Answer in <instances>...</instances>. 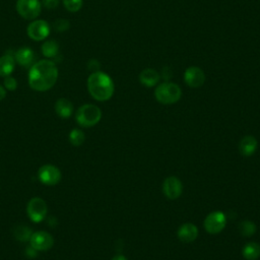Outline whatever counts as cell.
I'll list each match as a JSON object with an SVG mask.
<instances>
[{
	"label": "cell",
	"instance_id": "27",
	"mask_svg": "<svg viewBox=\"0 0 260 260\" xmlns=\"http://www.w3.org/2000/svg\"><path fill=\"white\" fill-rule=\"evenodd\" d=\"M60 0H42L43 6L48 10H54L59 6Z\"/></svg>",
	"mask_w": 260,
	"mask_h": 260
},
{
	"label": "cell",
	"instance_id": "25",
	"mask_svg": "<svg viewBox=\"0 0 260 260\" xmlns=\"http://www.w3.org/2000/svg\"><path fill=\"white\" fill-rule=\"evenodd\" d=\"M69 22L67 20H63V19H59L54 23V29L59 32V33H63L65 31H67L69 29Z\"/></svg>",
	"mask_w": 260,
	"mask_h": 260
},
{
	"label": "cell",
	"instance_id": "21",
	"mask_svg": "<svg viewBox=\"0 0 260 260\" xmlns=\"http://www.w3.org/2000/svg\"><path fill=\"white\" fill-rule=\"evenodd\" d=\"M32 235H33L32 230L26 226H18L14 231L15 238L21 242H26L30 240Z\"/></svg>",
	"mask_w": 260,
	"mask_h": 260
},
{
	"label": "cell",
	"instance_id": "5",
	"mask_svg": "<svg viewBox=\"0 0 260 260\" xmlns=\"http://www.w3.org/2000/svg\"><path fill=\"white\" fill-rule=\"evenodd\" d=\"M17 11L26 20L37 19L42 11L40 0H18Z\"/></svg>",
	"mask_w": 260,
	"mask_h": 260
},
{
	"label": "cell",
	"instance_id": "24",
	"mask_svg": "<svg viewBox=\"0 0 260 260\" xmlns=\"http://www.w3.org/2000/svg\"><path fill=\"white\" fill-rule=\"evenodd\" d=\"M65 9L70 13H76L82 8V0H63Z\"/></svg>",
	"mask_w": 260,
	"mask_h": 260
},
{
	"label": "cell",
	"instance_id": "22",
	"mask_svg": "<svg viewBox=\"0 0 260 260\" xmlns=\"http://www.w3.org/2000/svg\"><path fill=\"white\" fill-rule=\"evenodd\" d=\"M256 225L251 221H244L239 225V230L242 236L244 237H251L256 232Z\"/></svg>",
	"mask_w": 260,
	"mask_h": 260
},
{
	"label": "cell",
	"instance_id": "12",
	"mask_svg": "<svg viewBox=\"0 0 260 260\" xmlns=\"http://www.w3.org/2000/svg\"><path fill=\"white\" fill-rule=\"evenodd\" d=\"M30 242L31 246L37 251H46L52 248L54 239L49 233L42 231L34 233L30 239Z\"/></svg>",
	"mask_w": 260,
	"mask_h": 260
},
{
	"label": "cell",
	"instance_id": "18",
	"mask_svg": "<svg viewBox=\"0 0 260 260\" xmlns=\"http://www.w3.org/2000/svg\"><path fill=\"white\" fill-rule=\"evenodd\" d=\"M55 111L61 118H69L73 111L72 103L67 99H59L55 104Z\"/></svg>",
	"mask_w": 260,
	"mask_h": 260
},
{
	"label": "cell",
	"instance_id": "28",
	"mask_svg": "<svg viewBox=\"0 0 260 260\" xmlns=\"http://www.w3.org/2000/svg\"><path fill=\"white\" fill-rule=\"evenodd\" d=\"M26 254L28 257L30 258H35L37 256V250L35 248H33L32 246L31 247H28L27 250H26Z\"/></svg>",
	"mask_w": 260,
	"mask_h": 260
},
{
	"label": "cell",
	"instance_id": "7",
	"mask_svg": "<svg viewBox=\"0 0 260 260\" xmlns=\"http://www.w3.org/2000/svg\"><path fill=\"white\" fill-rule=\"evenodd\" d=\"M47 211H48L47 204L40 197L32 198L27 207L28 215L31 219V221L34 223L42 222L46 218Z\"/></svg>",
	"mask_w": 260,
	"mask_h": 260
},
{
	"label": "cell",
	"instance_id": "15",
	"mask_svg": "<svg viewBox=\"0 0 260 260\" xmlns=\"http://www.w3.org/2000/svg\"><path fill=\"white\" fill-rule=\"evenodd\" d=\"M257 140L252 136L244 137L239 144V152L244 157H251L257 150Z\"/></svg>",
	"mask_w": 260,
	"mask_h": 260
},
{
	"label": "cell",
	"instance_id": "20",
	"mask_svg": "<svg viewBox=\"0 0 260 260\" xmlns=\"http://www.w3.org/2000/svg\"><path fill=\"white\" fill-rule=\"evenodd\" d=\"M42 53L49 60L56 58L59 53L58 43L55 42L54 40H49V41L44 42L42 45Z\"/></svg>",
	"mask_w": 260,
	"mask_h": 260
},
{
	"label": "cell",
	"instance_id": "26",
	"mask_svg": "<svg viewBox=\"0 0 260 260\" xmlns=\"http://www.w3.org/2000/svg\"><path fill=\"white\" fill-rule=\"evenodd\" d=\"M5 86L9 91H16L18 88V81L13 76H7L5 79Z\"/></svg>",
	"mask_w": 260,
	"mask_h": 260
},
{
	"label": "cell",
	"instance_id": "19",
	"mask_svg": "<svg viewBox=\"0 0 260 260\" xmlns=\"http://www.w3.org/2000/svg\"><path fill=\"white\" fill-rule=\"evenodd\" d=\"M242 255L246 260H256L260 256V245L256 242H250L243 247Z\"/></svg>",
	"mask_w": 260,
	"mask_h": 260
},
{
	"label": "cell",
	"instance_id": "13",
	"mask_svg": "<svg viewBox=\"0 0 260 260\" xmlns=\"http://www.w3.org/2000/svg\"><path fill=\"white\" fill-rule=\"evenodd\" d=\"M35 52L29 47H22L15 54L17 62L25 68H31L35 64Z\"/></svg>",
	"mask_w": 260,
	"mask_h": 260
},
{
	"label": "cell",
	"instance_id": "29",
	"mask_svg": "<svg viewBox=\"0 0 260 260\" xmlns=\"http://www.w3.org/2000/svg\"><path fill=\"white\" fill-rule=\"evenodd\" d=\"M99 67H100V63L97 60H91L89 63V68L90 69H94V72L99 71Z\"/></svg>",
	"mask_w": 260,
	"mask_h": 260
},
{
	"label": "cell",
	"instance_id": "3",
	"mask_svg": "<svg viewBox=\"0 0 260 260\" xmlns=\"http://www.w3.org/2000/svg\"><path fill=\"white\" fill-rule=\"evenodd\" d=\"M182 96V91L177 83L165 81L160 83L155 90L156 100L163 105H173L177 103Z\"/></svg>",
	"mask_w": 260,
	"mask_h": 260
},
{
	"label": "cell",
	"instance_id": "2",
	"mask_svg": "<svg viewBox=\"0 0 260 260\" xmlns=\"http://www.w3.org/2000/svg\"><path fill=\"white\" fill-rule=\"evenodd\" d=\"M88 90L95 100L105 102L112 98L115 88L112 78L107 73L99 70L89 76Z\"/></svg>",
	"mask_w": 260,
	"mask_h": 260
},
{
	"label": "cell",
	"instance_id": "10",
	"mask_svg": "<svg viewBox=\"0 0 260 260\" xmlns=\"http://www.w3.org/2000/svg\"><path fill=\"white\" fill-rule=\"evenodd\" d=\"M184 81L192 89L200 88L205 82V73L197 66H190L184 72Z\"/></svg>",
	"mask_w": 260,
	"mask_h": 260
},
{
	"label": "cell",
	"instance_id": "31",
	"mask_svg": "<svg viewBox=\"0 0 260 260\" xmlns=\"http://www.w3.org/2000/svg\"><path fill=\"white\" fill-rule=\"evenodd\" d=\"M112 260H128V259H127L125 256H123V255L119 254V255L114 256V257L112 258Z\"/></svg>",
	"mask_w": 260,
	"mask_h": 260
},
{
	"label": "cell",
	"instance_id": "8",
	"mask_svg": "<svg viewBox=\"0 0 260 260\" xmlns=\"http://www.w3.org/2000/svg\"><path fill=\"white\" fill-rule=\"evenodd\" d=\"M50 34V27L46 21L37 20L28 27V35L34 41H43Z\"/></svg>",
	"mask_w": 260,
	"mask_h": 260
},
{
	"label": "cell",
	"instance_id": "14",
	"mask_svg": "<svg viewBox=\"0 0 260 260\" xmlns=\"http://www.w3.org/2000/svg\"><path fill=\"white\" fill-rule=\"evenodd\" d=\"M177 236L184 243H192L198 237V229L194 224H183L177 231Z\"/></svg>",
	"mask_w": 260,
	"mask_h": 260
},
{
	"label": "cell",
	"instance_id": "17",
	"mask_svg": "<svg viewBox=\"0 0 260 260\" xmlns=\"http://www.w3.org/2000/svg\"><path fill=\"white\" fill-rule=\"evenodd\" d=\"M16 59L11 54H6L0 57V76H10L15 70Z\"/></svg>",
	"mask_w": 260,
	"mask_h": 260
},
{
	"label": "cell",
	"instance_id": "1",
	"mask_svg": "<svg viewBox=\"0 0 260 260\" xmlns=\"http://www.w3.org/2000/svg\"><path fill=\"white\" fill-rule=\"evenodd\" d=\"M58 78V68L49 59L35 63L29 72V84L37 92H46L54 86Z\"/></svg>",
	"mask_w": 260,
	"mask_h": 260
},
{
	"label": "cell",
	"instance_id": "9",
	"mask_svg": "<svg viewBox=\"0 0 260 260\" xmlns=\"http://www.w3.org/2000/svg\"><path fill=\"white\" fill-rule=\"evenodd\" d=\"M183 191V185L180 179H178L175 176H170L167 179H165L163 183V192L164 195L170 199L175 200L179 198Z\"/></svg>",
	"mask_w": 260,
	"mask_h": 260
},
{
	"label": "cell",
	"instance_id": "16",
	"mask_svg": "<svg viewBox=\"0 0 260 260\" xmlns=\"http://www.w3.org/2000/svg\"><path fill=\"white\" fill-rule=\"evenodd\" d=\"M161 79L160 73L153 69V68H147L143 70L140 74V81L142 84H144L147 88H153L159 83Z\"/></svg>",
	"mask_w": 260,
	"mask_h": 260
},
{
	"label": "cell",
	"instance_id": "11",
	"mask_svg": "<svg viewBox=\"0 0 260 260\" xmlns=\"http://www.w3.org/2000/svg\"><path fill=\"white\" fill-rule=\"evenodd\" d=\"M40 181L45 185H56L61 179V173L59 169L53 165H45L40 168L38 173Z\"/></svg>",
	"mask_w": 260,
	"mask_h": 260
},
{
	"label": "cell",
	"instance_id": "4",
	"mask_svg": "<svg viewBox=\"0 0 260 260\" xmlns=\"http://www.w3.org/2000/svg\"><path fill=\"white\" fill-rule=\"evenodd\" d=\"M75 117L80 126L93 127L100 122L102 118V111L96 105L85 104L77 110Z\"/></svg>",
	"mask_w": 260,
	"mask_h": 260
},
{
	"label": "cell",
	"instance_id": "6",
	"mask_svg": "<svg viewBox=\"0 0 260 260\" xmlns=\"http://www.w3.org/2000/svg\"><path fill=\"white\" fill-rule=\"evenodd\" d=\"M227 225V218L223 211L216 210L210 212L204 220L203 226L208 234L216 235L220 234Z\"/></svg>",
	"mask_w": 260,
	"mask_h": 260
},
{
	"label": "cell",
	"instance_id": "23",
	"mask_svg": "<svg viewBox=\"0 0 260 260\" xmlns=\"http://www.w3.org/2000/svg\"><path fill=\"white\" fill-rule=\"evenodd\" d=\"M85 137L84 134L79 129H73L70 132L69 135V142L71 143V145L75 146V147H79L84 143Z\"/></svg>",
	"mask_w": 260,
	"mask_h": 260
},
{
	"label": "cell",
	"instance_id": "30",
	"mask_svg": "<svg viewBox=\"0 0 260 260\" xmlns=\"http://www.w3.org/2000/svg\"><path fill=\"white\" fill-rule=\"evenodd\" d=\"M7 97V91L4 86L0 85V101L4 100Z\"/></svg>",
	"mask_w": 260,
	"mask_h": 260
}]
</instances>
